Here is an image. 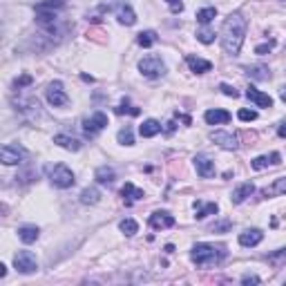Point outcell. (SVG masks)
<instances>
[{
    "label": "cell",
    "instance_id": "1f68e13d",
    "mask_svg": "<svg viewBox=\"0 0 286 286\" xmlns=\"http://www.w3.org/2000/svg\"><path fill=\"white\" fill-rule=\"evenodd\" d=\"M268 262H270V264H275V266H282V264L286 262V248L270 253V255H268Z\"/></svg>",
    "mask_w": 286,
    "mask_h": 286
},
{
    "label": "cell",
    "instance_id": "d4e9b609",
    "mask_svg": "<svg viewBox=\"0 0 286 286\" xmlns=\"http://www.w3.org/2000/svg\"><path fill=\"white\" fill-rule=\"evenodd\" d=\"M99 199H101V192L96 190V188H85V190L81 192V202H83L85 206H94V204H99Z\"/></svg>",
    "mask_w": 286,
    "mask_h": 286
},
{
    "label": "cell",
    "instance_id": "7bdbcfd3",
    "mask_svg": "<svg viewBox=\"0 0 286 286\" xmlns=\"http://www.w3.org/2000/svg\"><path fill=\"white\" fill-rule=\"evenodd\" d=\"M277 132H280V137H284V139H286V123H282V125H280V130H277Z\"/></svg>",
    "mask_w": 286,
    "mask_h": 286
},
{
    "label": "cell",
    "instance_id": "7c38bea8",
    "mask_svg": "<svg viewBox=\"0 0 286 286\" xmlns=\"http://www.w3.org/2000/svg\"><path fill=\"white\" fill-rule=\"evenodd\" d=\"M264 239V233H262L260 228H250V230H244V233L239 235V244L244 246V248H253L257 246Z\"/></svg>",
    "mask_w": 286,
    "mask_h": 286
},
{
    "label": "cell",
    "instance_id": "ba28073f",
    "mask_svg": "<svg viewBox=\"0 0 286 286\" xmlns=\"http://www.w3.org/2000/svg\"><path fill=\"white\" fill-rule=\"evenodd\" d=\"M22 157H25V152H22L18 145H11V143H5V145H2V150H0V159H2V163H5V165L20 163Z\"/></svg>",
    "mask_w": 286,
    "mask_h": 286
},
{
    "label": "cell",
    "instance_id": "e575fe53",
    "mask_svg": "<svg viewBox=\"0 0 286 286\" xmlns=\"http://www.w3.org/2000/svg\"><path fill=\"white\" fill-rule=\"evenodd\" d=\"M139 112H141L139 107H130V105H127V101H123L121 105L117 107V114H132V117H137Z\"/></svg>",
    "mask_w": 286,
    "mask_h": 286
},
{
    "label": "cell",
    "instance_id": "836d02e7",
    "mask_svg": "<svg viewBox=\"0 0 286 286\" xmlns=\"http://www.w3.org/2000/svg\"><path fill=\"white\" fill-rule=\"evenodd\" d=\"M197 38L208 45V42L215 41V32H212V29H208V27H204V29H199V32H197Z\"/></svg>",
    "mask_w": 286,
    "mask_h": 286
},
{
    "label": "cell",
    "instance_id": "e0dca14e",
    "mask_svg": "<svg viewBox=\"0 0 286 286\" xmlns=\"http://www.w3.org/2000/svg\"><path fill=\"white\" fill-rule=\"evenodd\" d=\"M139 132H141V137L150 139V137L161 132V123L157 121V119H148V121H143V125L139 127Z\"/></svg>",
    "mask_w": 286,
    "mask_h": 286
},
{
    "label": "cell",
    "instance_id": "60d3db41",
    "mask_svg": "<svg viewBox=\"0 0 286 286\" xmlns=\"http://www.w3.org/2000/svg\"><path fill=\"white\" fill-rule=\"evenodd\" d=\"M242 284H260V277L257 275H244L242 277Z\"/></svg>",
    "mask_w": 286,
    "mask_h": 286
},
{
    "label": "cell",
    "instance_id": "6da1fadb",
    "mask_svg": "<svg viewBox=\"0 0 286 286\" xmlns=\"http://www.w3.org/2000/svg\"><path fill=\"white\" fill-rule=\"evenodd\" d=\"M246 29H248V22L246 18L235 11L230 16L224 20V27H222V47L226 54L230 56H237L242 45H244V36H246Z\"/></svg>",
    "mask_w": 286,
    "mask_h": 286
},
{
    "label": "cell",
    "instance_id": "ac0fdd59",
    "mask_svg": "<svg viewBox=\"0 0 286 286\" xmlns=\"http://www.w3.org/2000/svg\"><path fill=\"white\" fill-rule=\"evenodd\" d=\"M54 143L61 145V148H65V150H72V152L81 150V143L76 141L74 137H67V134H56V137H54Z\"/></svg>",
    "mask_w": 286,
    "mask_h": 286
},
{
    "label": "cell",
    "instance_id": "5b68a950",
    "mask_svg": "<svg viewBox=\"0 0 286 286\" xmlns=\"http://www.w3.org/2000/svg\"><path fill=\"white\" fill-rule=\"evenodd\" d=\"M14 266H16L18 273L29 275V273H36L38 262H36V257H34L32 250H18V253L14 255Z\"/></svg>",
    "mask_w": 286,
    "mask_h": 286
},
{
    "label": "cell",
    "instance_id": "3957f363",
    "mask_svg": "<svg viewBox=\"0 0 286 286\" xmlns=\"http://www.w3.org/2000/svg\"><path fill=\"white\" fill-rule=\"evenodd\" d=\"M139 72L143 76H148V79H159V76L165 74V63L161 61V56H145V59L139 61Z\"/></svg>",
    "mask_w": 286,
    "mask_h": 286
},
{
    "label": "cell",
    "instance_id": "484cf974",
    "mask_svg": "<svg viewBox=\"0 0 286 286\" xmlns=\"http://www.w3.org/2000/svg\"><path fill=\"white\" fill-rule=\"evenodd\" d=\"M16 105H18V110L20 112H36L38 114V99H34V96H27V99H18L16 101Z\"/></svg>",
    "mask_w": 286,
    "mask_h": 286
},
{
    "label": "cell",
    "instance_id": "52a82bcc",
    "mask_svg": "<svg viewBox=\"0 0 286 286\" xmlns=\"http://www.w3.org/2000/svg\"><path fill=\"white\" fill-rule=\"evenodd\" d=\"M105 125H107V117H105V114H103V112H94L90 119H85V121H83V132L87 134V137H94V134L101 132Z\"/></svg>",
    "mask_w": 286,
    "mask_h": 286
},
{
    "label": "cell",
    "instance_id": "f1b7e54d",
    "mask_svg": "<svg viewBox=\"0 0 286 286\" xmlns=\"http://www.w3.org/2000/svg\"><path fill=\"white\" fill-rule=\"evenodd\" d=\"M137 42L141 45V47H152L154 42H157V32H152V29H145V32H141L137 36Z\"/></svg>",
    "mask_w": 286,
    "mask_h": 286
},
{
    "label": "cell",
    "instance_id": "9c48e42d",
    "mask_svg": "<svg viewBox=\"0 0 286 286\" xmlns=\"http://www.w3.org/2000/svg\"><path fill=\"white\" fill-rule=\"evenodd\" d=\"M195 168H197V175L204 177V179L215 177V163L208 159L206 154H197V157H195Z\"/></svg>",
    "mask_w": 286,
    "mask_h": 286
},
{
    "label": "cell",
    "instance_id": "44dd1931",
    "mask_svg": "<svg viewBox=\"0 0 286 286\" xmlns=\"http://www.w3.org/2000/svg\"><path fill=\"white\" fill-rule=\"evenodd\" d=\"M280 152H273L268 157V154H264V157H257V159H253V168L255 170H264L266 165H270V163H280Z\"/></svg>",
    "mask_w": 286,
    "mask_h": 286
},
{
    "label": "cell",
    "instance_id": "7a4b0ae2",
    "mask_svg": "<svg viewBox=\"0 0 286 286\" xmlns=\"http://www.w3.org/2000/svg\"><path fill=\"white\" fill-rule=\"evenodd\" d=\"M192 262L197 266H210V264H219L226 257L224 246H212V244H197L190 253Z\"/></svg>",
    "mask_w": 286,
    "mask_h": 286
},
{
    "label": "cell",
    "instance_id": "f35d334b",
    "mask_svg": "<svg viewBox=\"0 0 286 286\" xmlns=\"http://www.w3.org/2000/svg\"><path fill=\"white\" fill-rule=\"evenodd\" d=\"M32 76H29V74H22L20 76V79H16V87H18V90H20V87H27V85H32Z\"/></svg>",
    "mask_w": 286,
    "mask_h": 286
},
{
    "label": "cell",
    "instance_id": "2e32d148",
    "mask_svg": "<svg viewBox=\"0 0 286 286\" xmlns=\"http://www.w3.org/2000/svg\"><path fill=\"white\" fill-rule=\"evenodd\" d=\"M185 63L190 65L192 72H197V74H204V72H210L212 63L210 61H204V59H197V56H185Z\"/></svg>",
    "mask_w": 286,
    "mask_h": 286
},
{
    "label": "cell",
    "instance_id": "7402d4cb",
    "mask_svg": "<svg viewBox=\"0 0 286 286\" xmlns=\"http://www.w3.org/2000/svg\"><path fill=\"white\" fill-rule=\"evenodd\" d=\"M280 195H286V177H282L273 185L264 188V197H280Z\"/></svg>",
    "mask_w": 286,
    "mask_h": 286
},
{
    "label": "cell",
    "instance_id": "b9f144b4",
    "mask_svg": "<svg viewBox=\"0 0 286 286\" xmlns=\"http://www.w3.org/2000/svg\"><path fill=\"white\" fill-rule=\"evenodd\" d=\"M228 228H230V222H222L217 226H212V230H228Z\"/></svg>",
    "mask_w": 286,
    "mask_h": 286
},
{
    "label": "cell",
    "instance_id": "30bf717a",
    "mask_svg": "<svg viewBox=\"0 0 286 286\" xmlns=\"http://www.w3.org/2000/svg\"><path fill=\"white\" fill-rule=\"evenodd\" d=\"M210 139L217 145H222L224 150H237V137L233 132H224V130H217V132H212Z\"/></svg>",
    "mask_w": 286,
    "mask_h": 286
},
{
    "label": "cell",
    "instance_id": "8fae6325",
    "mask_svg": "<svg viewBox=\"0 0 286 286\" xmlns=\"http://www.w3.org/2000/svg\"><path fill=\"white\" fill-rule=\"evenodd\" d=\"M150 226L157 228V230H159V228H172L175 226V217L165 210H157L150 215Z\"/></svg>",
    "mask_w": 286,
    "mask_h": 286
},
{
    "label": "cell",
    "instance_id": "8992f818",
    "mask_svg": "<svg viewBox=\"0 0 286 286\" xmlns=\"http://www.w3.org/2000/svg\"><path fill=\"white\" fill-rule=\"evenodd\" d=\"M47 101H49V105H54V107H63V105H67V94H65V90H63V83L61 81H54V83H49V87H47Z\"/></svg>",
    "mask_w": 286,
    "mask_h": 286
},
{
    "label": "cell",
    "instance_id": "277c9868",
    "mask_svg": "<svg viewBox=\"0 0 286 286\" xmlns=\"http://www.w3.org/2000/svg\"><path fill=\"white\" fill-rule=\"evenodd\" d=\"M49 181H52L56 188H72L74 185V172L67 168L65 163H59V165H54L52 170H49Z\"/></svg>",
    "mask_w": 286,
    "mask_h": 286
},
{
    "label": "cell",
    "instance_id": "83f0119b",
    "mask_svg": "<svg viewBox=\"0 0 286 286\" xmlns=\"http://www.w3.org/2000/svg\"><path fill=\"white\" fill-rule=\"evenodd\" d=\"M123 199L127 197V202H137V199H143V190H139V188H134L130 181H127L125 185H123V190H121Z\"/></svg>",
    "mask_w": 286,
    "mask_h": 286
},
{
    "label": "cell",
    "instance_id": "4316f807",
    "mask_svg": "<svg viewBox=\"0 0 286 286\" xmlns=\"http://www.w3.org/2000/svg\"><path fill=\"white\" fill-rule=\"evenodd\" d=\"M195 210H197V219H204V217H208V215H215L219 208H217V204H206V206H204L202 202H195Z\"/></svg>",
    "mask_w": 286,
    "mask_h": 286
},
{
    "label": "cell",
    "instance_id": "9a60e30c",
    "mask_svg": "<svg viewBox=\"0 0 286 286\" xmlns=\"http://www.w3.org/2000/svg\"><path fill=\"white\" fill-rule=\"evenodd\" d=\"M253 192H255L253 184H242V185H237V188L233 190V197H230V199H233V204H242V202H246Z\"/></svg>",
    "mask_w": 286,
    "mask_h": 286
},
{
    "label": "cell",
    "instance_id": "f546056e",
    "mask_svg": "<svg viewBox=\"0 0 286 286\" xmlns=\"http://www.w3.org/2000/svg\"><path fill=\"white\" fill-rule=\"evenodd\" d=\"M215 16H217V9H215V7H206V9L197 11V22H202V25H208V22H210Z\"/></svg>",
    "mask_w": 286,
    "mask_h": 286
},
{
    "label": "cell",
    "instance_id": "74e56055",
    "mask_svg": "<svg viewBox=\"0 0 286 286\" xmlns=\"http://www.w3.org/2000/svg\"><path fill=\"white\" fill-rule=\"evenodd\" d=\"M219 90H222L226 96H233V99H237V96H239V92L235 90L233 85H228V83H222V85H219Z\"/></svg>",
    "mask_w": 286,
    "mask_h": 286
},
{
    "label": "cell",
    "instance_id": "4dcf8cb0",
    "mask_svg": "<svg viewBox=\"0 0 286 286\" xmlns=\"http://www.w3.org/2000/svg\"><path fill=\"white\" fill-rule=\"evenodd\" d=\"M119 228H121V233H125L127 237H132V235L139 233V224L134 222V219H123V222L119 224Z\"/></svg>",
    "mask_w": 286,
    "mask_h": 286
},
{
    "label": "cell",
    "instance_id": "d6a6232c",
    "mask_svg": "<svg viewBox=\"0 0 286 286\" xmlns=\"http://www.w3.org/2000/svg\"><path fill=\"white\" fill-rule=\"evenodd\" d=\"M119 143H123V145H134V137H132V130H130V127H123L121 132H119Z\"/></svg>",
    "mask_w": 286,
    "mask_h": 286
},
{
    "label": "cell",
    "instance_id": "ffe728a7",
    "mask_svg": "<svg viewBox=\"0 0 286 286\" xmlns=\"http://www.w3.org/2000/svg\"><path fill=\"white\" fill-rule=\"evenodd\" d=\"M94 177H96V181H99V184L107 185V184H114V179H117V172H114L112 168H107V165H101V168L94 172Z\"/></svg>",
    "mask_w": 286,
    "mask_h": 286
},
{
    "label": "cell",
    "instance_id": "603a6c76",
    "mask_svg": "<svg viewBox=\"0 0 286 286\" xmlns=\"http://www.w3.org/2000/svg\"><path fill=\"white\" fill-rule=\"evenodd\" d=\"M18 237L25 242V244H32L38 239V228L36 226H20L18 228Z\"/></svg>",
    "mask_w": 286,
    "mask_h": 286
},
{
    "label": "cell",
    "instance_id": "ee69618b",
    "mask_svg": "<svg viewBox=\"0 0 286 286\" xmlns=\"http://www.w3.org/2000/svg\"><path fill=\"white\" fill-rule=\"evenodd\" d=\"M5 275H7V266L0 264V277H5Z\"/></svg>",
    "mask_w": 286,
    "mask_h": 286
},
{
    "label": "cell",
    "instance_id": "4fadbf2b",
    "mask_svg": "<svg viewBox=\"0 0 286 286\" xmlns=\"http://www.w3.org/2000/svg\"><path fill=\"white\" fill-rule=\"evenodd\" d=\"M246 96H248V99L257 107H266V110H268V107H273V99H270L268 94H264V92H260L257 87H253V85L246 90Z\"/></svg>",
    "mask_w": 286,
    "mask_h": 286
},
{
    "label": "cell",
    "instance_id": "cb8c5ba5",
    "mask_svg": "<svg viewBox=\"0 0 286 286\" xmlns=\"http://www.w3.org/2000/svg\"><path fill=\"white\" fill-rule=\"evenodd\" d=\"M246 74H248L250 79H255V81H268L270 79L268 67H264V65H253V67L246 69Z\"/></svg>",
    "mask_w": 286,
    "mask_h": 286
},
{
    "label": "cell",
    "instance_id": "8d00e7d4",
    "mask_svg": "<svg viewBox=\"0 0 286 286\" xmlns=\"http://www.w3.org/2000/svg\"><path fill=\"white\" fill-rule=\"evenodd\" d=\"M273 45H275V41H268V42H264V45H257V47H255V54L264 56V54H268L270 49H273Z\"/></svg>",
    "mask_w": 286,
    "mask_h": 286
},
{
    "label": "cell",
    "instance_id": "ab89813d",
    "mask_svg": "<svg viewBox=\"0 0 286 286\" xmlns=\"http://www.w3.org/2000/svg\"><path fill=\"white\" fill-rule=\"evenodd\" d=\"M165 2L170 5V11H172V14H179V11L184 9V2H181V0H165Z\"/></svg>",
    "mask_w": 286,
    "mask_h": 286
},
{
    "label": "cell",
    "instance_id": "d6986e66",
    "mask_svg": "<svg viewBox=\"0 0 286 286\" xmlns=\"http://www.w3.org/2000/svg\"><path fill=\"white\" fill-rule=\"evenodd\" d=\"M117 18H119V22H121V25H127V27L137 22V14L132 11V7H127V5H121V7H119Z\"/></svg>",
    "mask_w": 286,
    "mask_h": 286
},
{
    "label": "cell",
    "instance_id": "5bb4252c",
    "mask_svg": "<svg viewBox=\"0 0 286 286\" xmlns=\"http://www.w3.org/2000/svg\"><path fill=\"white\" fill-rule=\"evenodd\" d=\"M204 119H206V123H210V125H224V123L230 121V112H226V110H208L206 114H204Z\"/></svg>",
    "mask_w": 286,
    "mask_h": 286
},
{
    "label": "cell",
    "instance_id": "f6af8a7d",
    "mask_svg": "<svg viewBox=\"0 0 286 286\" xmlns=\"http://www.w3.org/2000/svg\"><path fill=\"white\" fill-rule=\"evenodd\" d=\"M280 96H282V101H286V87H282L280 90Z\"/></svg>",
    "mask_w": 286,
    "mask_h": 286
},
{
    "label": "cell",
    "instance_id": "d590c367",
    "mask_svg": "<svg viewBox=\"0 0 286 286\" xmlns=\"http://www.w3.org/2000/svg\"><path fill=\"white\" fill-rule=\"evenodd\" d=\"M237 117H239V121H255V119H257V112L255 110H239L237 112Z\"/></svg>",
    "mask_w": 286,
    "mask_h": 286
}]
</instances>
